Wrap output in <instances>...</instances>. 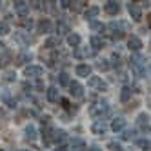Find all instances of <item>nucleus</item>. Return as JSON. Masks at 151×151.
Wrapping results in <instances>:
<instances>
[{
  "label": "nucleus",
  "mask_w": 151,
  "mask_h": 151,
  "mask_svg": "<svg viewBox=\"0 0 151 151\" xmlns=\"http://www.w3.org/2000/svg\"><path fill=\"white\" fill-rule=\"evenodd\" d=\"M146 58L140 55V53H133L131 58H129V66H131L133 73L138 77H146Z\"/></svg>",
  "instance_id": "1"
},
{
  "label": "nucleus",
  "mask_w": 151,
  "mask_h": 151,
  "mask_svg": "<svg viewBox=\"0 0 151 151\" xmlns=\"http://www.w3.org/2000/svg\"><path fill=\"white\" fill-rule=\"evenodd\" d=\"M137 126L140 127V131L151 133V124H149V116H147V113H140V115L137 116Z\"/></svg>",
  "instance_id": "2"
},
{
  "label": "nucleus",
  "mask_w": 151,
  "mask_h": 151,
  "mask_svg": "<svg viewBox=\"0 0 151 151\" xmlns=\"http://www.w3.org/2000/svg\"><path fill=\"white\" fill-rule=\"evenodd\" d=\"M88 86H89V88H93V89H96V91H107V84L100 77H91V78H88Z\"/></svg>",
  "instance_id": "3"
},
{
  "label": "nucleus",
  "mask_w": 151,
  "mask_h": 151,
  "mask_svg": "<svg viewBox=\"0 0 151 151\" xmlns=\"http://www.w3.org/2000/svg\"><path fill=\"white\" fill-rule=\"evenodd\" d=\"M69 95L73 96V99H82V96H84L82 84L77 82V80H71V84H69Z\"/></svg>",
  "instance_id": "4"
},
{
  "label": "nucleus",
  "mask_w": 151,
  "mask_h": 151,
  "mask_svg": "<svg viewBox=\"0 0 151 151\" xmlns=\"http://www.w3.org/2000/svg\"><path fill=\"white\" fill-rule=\"evenodd\" d=\"M15 7V13L20 15V17H27L29 15V2H24V0H17L13 4Z\"/></svg>",
  "instance_id": "5"
},
{
  "label": "nucleus",
  "mask_w": 151,
  "mask_h": 151,
  "mask_svg": "<svg viewBox=\"0 0 151 151\" xmlns=\"http://www.w3.org/2000/svg\"><path fill=\"white\" fill-rule=\"evenodd\" d=\"M53 29H55V26H53V22L49 18H42L40 22L37 24V31H38V33H53Z\"/></svg>",
  "instance_id": "6"
},
{
  "label": "nucleus",
  "mask_w": 151,
  "mask_h": 151,
  "mask_svg": "<svg viewBox=\"0 0 151 151\" xmlns=\"http://www.w3.org/2000/svg\"><path fill=\"white\" fill-rule=\"evenodd\" d=\"M73 57L75 58H91L95 57V51L91 47H77L73 51Z\"/></svg>",
  "instance_id": "7"
},
{
  "label": "nucleus",
  "mask_w": 151,
  "mask_h": 151,
  "mask_svg": "<svg viewBox=\"0 0 151 151\" xmlns=\"http://www.w3.org/2000/svg\"><path fill=\"white\" fill-rule=\"evenodd\" d=\"M127 13H129V17H131L133 20H138L142 18V9H140L135 2H127Z\"/></svg>",
  "instance_id": "8"
},
{
  "label": "nucleus",
  "mask_w": 151,
  "mask_h": 151,
  "mask_svg": "<svg viewBox=\"0 0 151 151\" xmlns=\"http://www.w3.org/2000/svg\"><path fill=\"white\" fill-rule=\"evenodd\" d=\"M42 73H44V68H42V66H27L24 69V75L29 77V78H38Z\"/></svg>",
  "instance_id": "9"
},
{
  "label": "nucleus",
  "mask_w": 151,
  "mask_h": 151,
  "mask_svg": "<svg viewBox=\"0 0 151 151\" xmlns=\"http://www.w3.org/2000/svg\"><path fill=\"white\" fill-rule=\"evenodd\" d=\"M127 47L131 49V51H135V53H138L140 49L144 47V44H142V40H140L138 37H135V35H131L127 38Z\"/></svg>",
  "instance_id": "10"
},
{
  "label": "nucleus",
  "mask_w": 151,
  "mask_h": 151,
  "mask_svg": "<svg viewBox=\"0 0 151 151\" xmlns=\"http://www.w3.org/2000/svg\"><path fill=\"white\" fill-rule=\"evenodd\" d=\"M66 138H68V133L64 131V129H53V135H51V140L53 142H57V144H64L66 142Z\"/></svg>",
  "instance_id": "11"
},
{
  "label": "nucleus",
  "mask_w": 151,
  "mask_h": 151,
  "mask_svg": "<svg viewBox=\"0 0 151 151\" xmlns=\"http://www.w3.org/2000/svg\"><path fill=\"white\" fill-rule=\"evenodd\" d=\"M91 131H93L95 135H104V133L107 131V124H106L104 120H100V118H99V120H95V122H93Z\"/></svg>",
  "instance_id": "12"
},
{
  "label": "nucleus",
  "mask_w": 151,
  "mask_h": 151,
  "mask_svg": "<svg viewBox=\"0 0 151 151\" xmlns=\"http://www.w3.org/2000/svg\"><path fill=\"white\" fill-rule=\"evenodd\" d=\"M75 73H77V77L88 78V77H91V66H88V64H78V66L75 68Z\"/></svg>",
  "instance_id": "13"
},
{
  "label": "nucleus",
  "mask_w": 151,
  "mask_h": 151,
  "mask_svg": "<svg viewBox=\"0 0 151 151\" xmlns=\"http://www.w3.org/2000/svg\"><path fill=\"white\" fill-rule=\"evenodd\" d=\"M104 11H106L107 15H116L118 11H120V4L115 2V0H109V2L104 4Z\"/></svg>",
  "instance_id": "14"
},
{
  "label": "nucleus",
  "mask_w": 151,
  "mask_h": 151,
  "mask_svg": "<svg viewBox=\"0 0 151 151\" xmlns=\"http://www.w3.org/2000/svg\"><path fill=\"white\" fill-rule=\"evenodd\" d=\"M31 60H33V55H31L29 51H26V49L20 51L18 55H17V64H18V66H24V64H27Z\"/></svg>",
  "instance_id": "15"
},
{
  "label": "nucleus",
  "mask_w": 151,
  "mask_h": 151,
  "mask_svg": "<svg viewBox=\"0 0 151 151\" xmlns=\"http://www.w3.org/2000/svg\"><path fill=\"white\" fill-rule=\"evenodd\" d=\"M126 127V118L124 116H115L111 120V129L116 133V131H122V129Z\"/></svg>",
  "instance_id": "16"
},
{
  "label": "nucleus",
  "mask_w": 151,
  "mask_h": 151,
  "mask_svg": "<svg viewBox=\"0 0 151 151\" xmlns=\"http://www.w3.org/2000/svg\"><path fill=\"white\" fill-rule=\"evenodd\" d=\"M104 111H109V107H107V102H100V104H95V106H91L89 107V113L93 115V116H96V115H102Z\"/></svg>",
  "instance_id": "17"
},
{
  "label": "nucleus",
  "mask_w": 151,
  "mask_h": 151,
  "mask_svg": "<svg viewBox=\"0 0 151 151\" xmlns=\"http://www.w3.org/2000/svg\"><path fill=\"white\" fill-rule=\"evenodd\" d=\"M89 44H91V49H93V51H96V49H102L106 42H104V38H102V37L93 35V37L89 38Z\"/></svg>",
  "instance_id": "18"
},
{
  "label": "nucleus",
  "mask_w": 151,
  "mask_h": 151,
  "mask_svg": "<svg viewBox=\"0 0 151 151\" xmlns=\"http://www.w3.org/2000/svg\"><path fill=\"white\" fill-rule=\"evenodd\" d=\"M100 13V7H96V6H91V7H86V11H84V18L86 20H91L93 18H96V15Z\"/></svg>",
  "instance_id": "19"
},
{
  "label": "nucleus",
  "mask_w": 151,
  "mask_h": 151,
  "mask_svg": "<svg viewBox=\"0 0 151 151\" xmlns=\"http://www.w3.org/2000/svg\"><path fill=\"white\" fill-rule=\"evenodd\" d=\"M46 95H47V100H49V102H53V104L60 100V93H58V89L55 88V86H51V88H47Z\"/></svg>",
  "instance_id": "20"
},
{
  "label": "nucleus",
  "mask_w": 151,
  "mask_h": 151,
  "mask_svg": "<svg viewBox=\"0 0 151 151\" xmlns=\"http://www.w3.org/2000/svg\"><path fill=\"white\" fill-rule=\"evenodd\" d=\"M44 47L46 49H57V47H60V38L58 37H49L44 42Z\"/></svg>",
  "instance_id": "21"
},
{
  "label": "nucleus",
  "mask_w": 151,
  "mask_h": 151,
  "mask_svg": "<svg viewBox=\"0 0 151 151\" xmlns=\"http://www.w3.org/2000/svg\"><path fill=\"white\" fill-rule=\"evenodd\" d=\"M89 29L93 31V33H104L106 26L102 22H99V20H91V22H89Z\"/></svg>",
  "instance_id": "22"
},
{
  "label": "nucleus",
  "mask_w": 151,
  "mask_h": 151,
  "mask_svg": "<svg viewBox=\"0 0 151 151\" xmlns=\"http://www.w3.org/2000/svg\"><path fill=\"white\" fill-rule=\"evenodd\" d=\"M69 147H71V151H84L86 149V142L80 140V138H73Z\"/></svg>",
  "instance_id": "23"
},
{
  "label": "nucleus",
  "mask_w": 151,
  "mask_h": 151,
  "mask_svg": "<svg viewBox=\"0 0 151 151\" xmlns=\"http://www.w3.org/2000/svg\"><path fill=\"white\" fill-rule=\"evenodd\" d=\"M68 44H69L71 47L80 46V35H78V33H69V35H68Z\"/></svg>",
  "instance_id": "24"
},
{
  "label": "nucleus",
  "mask_w": 151,
  "mask_h": 151,
  "mask_svg": "<svg viewBox=\"0 0 151 151\" xmlns=\"http://www.w3.org/2000/svg\"><path fill=\"white\" fill-rule=\"evenodd\" d=\"M9 62H11V53L6 49V51L2 53V57H0V68H7Z\"/></svg>",
  "instance_id": "25"
},
{
  "label": "nucleus",
  "mask_w": 151,
  "mask_h": 151,
  "mask_svg": "<svg viewBox=\"0 0 151 151\" xmlns=\"http://www.w3.org/2000/svg\"><path fill=\"white\" fill-rule=\"evenodd\" d=\"M137 146L140 149H144V151H149L151 149V138H138L137 140Z\"/></svg>",
  "instance_id": "26"
},
{
  "label": "nucleus",
  "mask_w": 151,
  "mask_h": 151,
  "mask_svg": "<svg viewBox=\"0 0 151 151\" xmlns=\"http://www.w3.org/2000/svg\"><path fill=\"white\" fill-rule=\"evenodd\" d=\"M129 99H131V88H129V86H124V88L120 89V100L127 102Z\"/></svg>",
  "instance_id": "27"
},
{
  "label": "nucleus",
  "mask_w": 151,
  "mask_h": 151,
  "mask_svg": "<svg viewBox=\"0 0 151 151\" xmlns=\"http://www.w3.org/2000/svg\"><path fill=\"white\" fill-rule=\"evenodd\" d=\"M26 138H29V140H35L37 138V129H35L33 124H27L26 126Z\"/></svg>",
  "instance_id": "28"
},
{
  "label": "nucleus",
  "mask_w": 151,
  "mask_h": 151,
  "mask_svg": "<svg viewBox=\"0 0 151 151\" xmlns=\"http://www.w3.org/2000/svg\"><path fill=\"white\" fill-rule=\"evenodd\" d=\"M58 84L60 86H68V88H69V84H71L69 75L68 73H58Z\"/></svg>",
  "instance_id": "29"
},
{
  "label": "nucleus",
  "mask_w": 151,
  "mask_h": 151,
  "mask_svg": "<svg viewBox=\"0 0 151 151\" xmlns=\"http://www.w3.org/2000/svg\"><path fill=\"white\" fill-rule=\"evenodd\" d=\"M95 66H96V69H100V71H107V69H109V62H107L106 58H100Z\"/></svg>",
  "instance_id": "30"
},
{
  "label": "nucleus",
  "mask_w": 151,
  "mask_h": 151,
  "mask_svg": "<svg viewBox=\"0 0 151 151\" xmlns=\"http://www.w3.org/2000/svg\"><path fill=\"white\" fill-rule=\"evenodd\" d=\"M107 147H109L111 151H124L122 144H120V142H115V140H111V142H107Z\"/></svg>",
  "instance_id": "31"
},
{
  "label": "nucleus",
  "mask_w": 151,
  "mask_h": 151,
  "mask_svg": "<svg viewBox=\"0 0 151 151\" xmlns=\"http://www.w3.org/2000/svg\"><path fill=\"white\" fill-rule=\"evenodd\" d=\"M135 137V131L133 129H126V131L122 133V140H131Z\"/></svg>",
  "instance_id": "32"
},
{
  "label": "nucleus",
  "mask_w": 151,
  "mask_h": 151,
  "mask_svg": "<svg viewBox=\"0 0 151 151\" xmlns=\"http://www.w3.org/2000/svg\"><path fill=\"white\" fill-rule=\"evenodd\" d=\"M18 42H24V44H31V42H33V38H31V37H26V35H17L15 37Z\"/></svg>",
  "instance_id": "33"
},
{
  "label": "nucleus",
  "mask_w": 151,
  "mask_h": 151,
  "mask_svg": "<svg viewBox=\"0 0 151 151\" xmlns=\"http://www.w3.org/2000/svg\"><path fill=\"white\" fill-rule=\"evenodd\" d=\"M86 2H71V9L73 11H80V9H84Z\"/></svg>",
  "instance_id": "34"
},
{
  "label": "nucleus",
  "mask_w": 151,
  "mask_h": 151,
  "mask_svg": "<svg viewBox=\"0 0 151 151\" xmlns=\"http://www.w3.org/2000/svg\"><path fill=\"white\" fill-rule=\"evenodd\" d=\"M9 33V26L6 24V22H0V37H4V35H7Z\"/></svg>",
  "instance_id": "35"
},
{
  "label": "nucleus",
  "mask_w": 151,
  "mask_h": 151,
  "mask_svg": "<svg viewBox=\"0 0 151 151\" xmlns=\"http://www.w3.org/2000/svg\"><path fill=\"white\" fill-rule=\"evenodd\" d=\"M15 78H17L15 71H7V73H6V82H13Z\"/></svg>",
  "instance_id": "36"
},
{
  "label": "nucleus",
  "mask_w": 151,
  "mask_h": 151,
  "mask_svg": "<svg viewBox=\"0 0 151 151\" xmlns=\"http://www.w3.org/2000/svg\"><path fill=\"white\" fill-rule=\"evenodd\" d=\"M22 24H24V27H26V29H31V27H33V20L24 18V20H22Z\"/></svg>",
  "instance_id": "37"
},
{
  "label": "nucleus",
  "mask_w": 151,
  "mask_h": 151,
  "mask_svg": "<svg viewBox=\"0 0 151 151\" xmlns=\"http://www.w3.org/2000/svg\"><path fill=\"white\" fill-rule=\"evenodd\" d=\"M58 4H60V7H64V9L71 7V2H69V0H62V2H58Z\"/></svg>",
  "instance_id": "38"
},
{
  "label": "nucleus",
  "mask_w": 151,
  "mask_h": 151,
  "mask_svg": "<svg viewBox=\"0 0 151 151\" xmlns=\"http://www.w3.org/2000/svg\"><path fill=\"white\" fill-rule=\"evenodd\" d=\"M60 102H62V107H66V109H69V107H71L68 100H60Z\"/></svg>",
  "instance_id": "39"
},
{
  "label": "nucleus",
  "mask_w": 151,
  "mask_h": 151,
  "mask_svg": "<svg viewBox=\"0 0 151 151\" xmlns=\"http://www.w3.org/2000/svg\"><path fill=\"white\" fill-rule=\"evenodd\" d=\"M55 151H68V147H66V146H64V144H62V146H58V147H57Z\"/></svg>",
  "instance_id": "40"
},
{
  "label": "nucleus",
  "mask_w": 151,
  "mask_h": 151,
  "mask_svg": "<svg viewBox=\"0 0 151 151\" xmlns=\"http://www.w3.org/2000/svg\"><path fill=\"white\" fill-rule=\"evenodd\" d=\"M88 151H100V149L96 147V146H93V147H91V149H88Z\"/></svg>",
  "instance_id": "41"
},
{
  "label": "nucleus",
  "mask_w": 151,
  "mask_h": 151,
  "mask_svg": "<svg viewBox=\"0 0 151 151\" xmlns=\"http://www.w3.org/2000/svg\"><path fill=\"white\" fill-rule=\"evenodd\" d=\"M20 151H29V149H20Z\"/></svg>",
  "instance_id": "42"
},
{
  "label": "nucleus",
  "mask_w": 151,
  "mask_h": 151,
  "mask_svg": "<svg viewBox=\"0 0 151 151\" xmlns=\"http://www.w3.org/2000/svg\"><path fill=\"white\" fill-rule=\"evenodd\" d=\"M0 7H2V2H0Z\"/></svg>",
  "instance_id": "43"
}]
</instances>
